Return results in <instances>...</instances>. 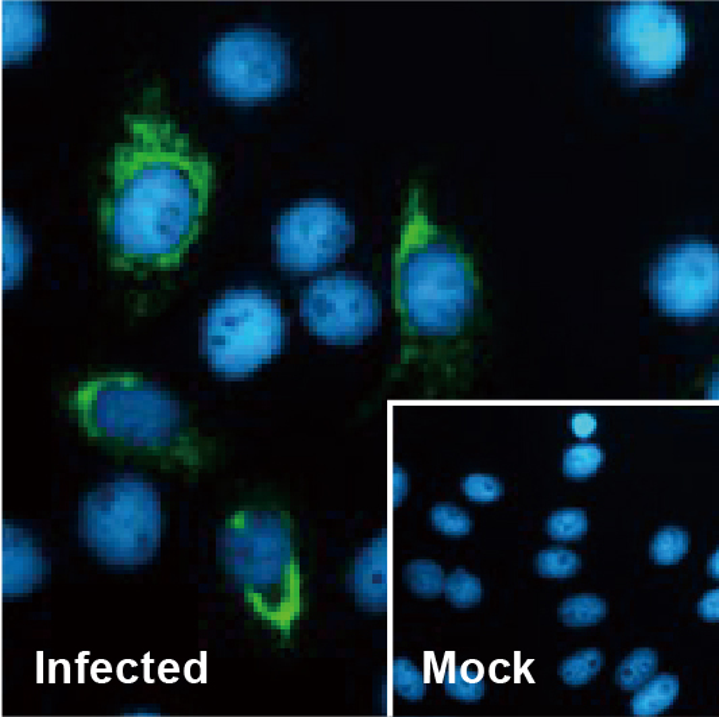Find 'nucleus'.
I'll list each match as a JSON object with an SVG mask.
<instances>
[{
	"label": "nucleus",
	"mask_w": 719,
	"mask_h": 717,
	"mask_svg": "<svg viewBox=\"0 0 719 717\" xmlns=\"http://www.w3.org/2000/svg\"><path fill=\"white\" fill-rule=\"evenodd\" d=\"M719 552H714L713 556L709 558V564H707V571H709L710 576L714 577V579H718L719 577Z\"/></svg>",
	"instance_id": "2f4dec72"
},
{
	"label": "nucleus",
	"mask_w": 719,
	"mask_h": 717,
	"mask_svg": "<svg viewBox=\"0 0 719 717\" xmlns=\"http://www.w3.org/2000/svg\"><path fill=\"white\" fill-rule=\"evenodd\" d=\"M288 319L258 289L231 290L214 302L203 324V351L212 370L242 378L280 354Z\"/></svg>",
	"instance_id": "423d86ee"
},
{
	"label": "nucleus",
	"mask_w": 719,
	"mask_h": 717,
	"mask_svg": "<svg viewBox=\"0 0 719 717\" xmlns=\"http://www.w3.org/2000/svg\"><path fill=\"white\" fill-rule=\"evenodd\" d=\"M610 46L626 71L643 80L671 75L686 54L679 15L659 2H632L610 15Z\"/></svg>",
	"instance_id": "6e6552de"
},
{
	"label": "nucleus",
	"mask_w": 719,
	"mask_h": 717,
	"mask_svg": "<svg viewBox=\"0 0 719 717\" xmlns=\"http://www.w3.org/2000/svg\"><path fill=\"white\" fill-rule=\"evenodd\" d=\"M606 615L605 600L594 595H579L566 599L559 607V618L572 627L595 625Z\"/></svg>",
	"instance_id": "a211bd4d"
},
{
	"label": "nucleus",
	"mask_w": 719,
	"mask_h": 717,
	"mask_svg": "<svg viewBox=\"0 0 719 717\" xmlns=\"http://www.w3.org/2000/svg\"><path fill=\"white\" fill-rule=\"evenodd\" d=\"M207 68L215 91L235 102L273 98L291 79L288 45L269 30L224 34L212 46Z\"/></svg>",
	"instance_id": "0eeeda50"
},
{
	"label": "nucleus",
	"mask_w": 719,
	"mask_h": 717,
	"mask_svg": "<svg viewBox=\"0 0 719 717\" xmlns=\"http://www.w3.org/2000/svg\"><path fill=\"white\" fill-rule=\"evenodd\" d=\"M605 459L602 449L595 444H578L564 452V474L574 479L595 474Z\"/></svg>",
	"instance_id": "412c9836"
},
{
	"label": "nucleus",
	"mask_w": 719,
	"mask_h": 717,
	"mask_svg": "<svg viewBox=\"0 0 719 717\" xmlns=\"http://www.w3.org/2000/svg\"><path fill=\"white\" fill-rule=\"evenodd\" d=\"M71 409L88 437L117 451L148 457L162 467L203 464L179 402L137 375L108 374L81 383Z\"/></svg>",
	"instance_id": "7ed1b4c3"
},
{
	"label": "nucleus",
	"mask_w": 719,
	"mask_h": 717,
	"mask_svg": "<svg viewBox=\"0 0 719 717\" xmlns=\"http://www.w3.org/2000/svg\"><path fill=\"white\" fill-rule=\"evenodd\" d=\"M473 263L429 222L420 195L411 191L400 244L394 254V302L405 356L424 340L460 335L473 316Z\"/></svg>",
	"instance_id": "f03ea898"
},
{
	"label": "nucleus",
	"mask_w": 719,
	"mask_h": 717,
	"mask_svg": "<svg viewBox=\"0 0 719 717\" xmlns=\"http://www.w3.org/2000/svg\"><path fill=\"white\" fill-rule=\"evenodd\" d=\"M48 558L36 537L14 523H3L2 594L6 598L32 594L44 583Z\"/></svg>",
	"instance_id": "f8f14e48"
},
{
	"label": "nucleus",
	"mask_w": 719,
	"mask_h": 717,
	"mask_svg": "<svg viewBox=\"0 0 719 717\" xmlns=\"http://www.w3.org/2000/svg\"><path fill=\"white\" fill-rule=\"evenodd\" d=\"M444 688L454 699L462 701H477L485 693V684L482 680H474L465 676L462 668L452 665L444 677Z\"/></svg>",
	"instance_id": "bb28decb"
},
{
	"label": "nucleus",
	"mask_w": 719,
	"mask_h": 717,
	"mask_svg": "<svg viewBox=\"0 0 719 717\" xmlns=\"http://www.w3.org/2000/svg\"><path fill=\"white\" fill-rule=\"evenodd\" d=\"M698 612L703 619L710 620V622H718L719 620V591L713 589V591L707 592L705 596L698 603Z\"/></svg>",
	"instance_id": "c756f323"
},
{
	"label": "nucleus",
	"mask_w": 719,
	"mask_h": 717,
	"mask_svg": "<svg viewBox=\"0 0 719 717\" xmlns=\"http://www.w3.org/2000/svg\"><path fill=\"white\" fill-rule=\"evenodd\" d=\"M447 599L456 607L466 608L482 599L481 581L470 575L466 569H455L444 581Z\"/></svg>",
	"instance_id": "4be33fe9"
},
{
	"label": "nucleus",
	"mask_w": 719,
	"mask_h": 717,
	"mask_svg": "<svg viewBox=\"0 0 719 717\" xmlns=\"http://www.w3.org/2000/svg\"><path fill=\"white\" fill-rule=\"evenodd\" d=\"M603 665L601 651L589 649L568 657L560 665L559 674L568 685H583L593 680Z\"/></svg>",
	"instance_id": "aec40b11"
},
{
	"label": "nucleus",
	"mask_w": 719,
	"mask_h": 717,
	"mask_svg": "<svg viewBox=\"0 0 719 717\" xmlns=\"http://www.w3.org/2000/svg\"><path fill=\"white\" fill-rule=\"evenodd\" d=\"M276 259L282 270H323L354 243L355 227L338 205L307 200L280 217L273 228Z\"/></svg>",
	"instance_id": "1a4fd4ad"
},
{
	"label": "nucleus",
	"mask_w": 719,
	"mask_h": 717,
	"mask_svg": "<svg viewBox=\"0 0 719 717\" xmlns=\"http://www.w3.org/2000/svg\"><path fill=\"white\" fill-rule=\"evenodd\" d=\"M394 688L409 701H419L427 692L423 673L408 658H397L393 665Z\"/></svg>",
	"instance_id": "b1692460"
},
{
	"label": "nucleus",
	"mask_w": 719,
	"mask_h": 717,
	"mask_svg": "<svg viewBox=\"0 0 719 717\" xmlns=\"http://www.w3.org/2000/svg\"><path fill=\"white\" fill-rule=\"evenodd\" d=\"M537 571L544 577H555V579H566L571 577L581 568V557L571 550L554 548L543 550L536 560Z\"/></svg>",
	"instance_id": "5701e85b"
},
{
	"label": "nucleus",
	"mask_w": 719,
	"mask_h": 717,
	"mask_svg": "<svg viewBox=\"0 0 719 717\" xmlns=\"http://www.w3.org/2000/svg\"><path fill=\"white\" fill-rule=\"evenodd\" d=\"M690 537L682 527L668 526L661 529L651 542V557L657 564H675L686 556Z\"/></svg>",
	"instance_id": "6ab92c4d"
},
{
	"label": "nucleus",
	"mask_w": 719,
	"mask_h": 717,
	"mask_svg": "<svg viewBox=\"0 0 719 717\" xmlns=\"http://www.w3.org/2000/svg\"><path fill=\"white\" fill-rule=\"evenodd\" d=\"M394 487H396V490H394V496H396L394 505L398 506L400 505L402 499H404L405 494H407V476H405L404 472H402L400 468H396Z\"/></svg>",
	"instance_id": "7c9ffc66"
},
{
	"label": "nucleus",
	"mask_w": 719,
	"mask_h": 717,
	"mask_svg": "<svg viewBox=\"0 0 719 717\" xmlns=\"http://www.w3.org/2000/svg\"><path fill=\"white\" fill-rule=\"evenodd\" d=\"M589 521L582 510L556 511L547 521V532L559 541L578 540L587 532Z\"/></svg>",
	"instance_id": "393cba45"
},
{
	"label": "nucleus",
	"mask_w": 719,
	"mask_h": 717,
	"mask_svg": "<svg viewBox=\"0 0 719 717\" xmlns=\"http://www.w3.org/2000/svg\"><path fill=\"white\" fill-rule=\"evenodd\" d=\"M130 141L115 147L112 186L99 203L108 261L146 275L177 269L207 216L214 168L187 135L153 116L126 118Z\"/></svg>",
	"instance_id": "f257e3e1"
},
{
	"label": "nucleus",
	"mask_w": 719,
	"mask_h": 717,
	"mask_svg": "<svg viewBox=\"0 0 719 717\" xmlns=\"http://www.w3.org/2000/svg\"><path fill=\"white\" fill-rule=\"evenodd\" d=\"M431 522L439 532L447 536H466L471 530L469 514L452 505H436L431 510Z\"/></svg>",
	"instance_id": "a878e982"
},
{
	"label": "nucleus",
	"mask_w": 719,
	"mask_h": 717,
	"mask_svg": "<svg viewBox=\"0 0 719 717\" xmlns=\"http://www.w3.org/2000/svg\"><path fill=\"white\" fill-rule=\"evenodd\" d=\"M3 61L19 60L42 40V15L33 3L3 2Z\"/></svg>",
	"instance_id": "4468645a"
},
{
	"label": "nucleus",
	"mask_w": 719,
	"mask_h": 717,
	"mask_svg": "<svg viewBox=\"0 0 719 717\" xmlns=\"http://www.w3.org/2000/svg\"><path fill=\"white\" fill-rule=\"evenodd\" d=\"M300 315L312 335L354 346L376 331L381 308L366 282L336 274L309 284L301 294Z\"/></svg>",
	"instance_id": "9d476101"
},
{
	"label": "nucleus",
	"mask_w": 719,
	"mask_h": 717,
	"mask_svg": "<svg viewBox=\"0 0 719 717\" xmlns=\"http://www.w3.org/2000/svg\"><path fill=\"white\" fill-rule=\"evenodd\" d=\"M218 560L254 614L291 633L301 611V576L295 527L276 510H239L216 536Z\"/></svg>",
	"instance_id": "20e7f679"
},
{
	"label": "nucleus",
	"mask_w": 719,
	"mask_h": 717,
	"mask_svg": "<svg viewBox=\"0 0 719 717\" xmlns=\"http://www.w3.org/2000/svg\"><path fill=\"white\" fill-rule=\"evenodd\" d=\"M571 429L575 436L587 439L597 430V417L591 413H575L571 417Z\"/></svg>",
	"instance_id": "c85d7f7f"
},
{
	"label": "nucleus",
	"mask_w": 719,
	"mask_h": 717,
	"mask_svg": "<svg viewBox=\"0 0 719 717\" xmlns=\"http://www.w3.org/2000/svg\"><path fill=\"white\" fill-rule=\"evenodd\" d=\"M350 591L359 607L370 612L388 610V533L382 530L359 552Z\"/></svg>",
	"instance_id": "ddd939ff"
},
{
	"label": "nucleus",
	"mask_w": 719,
	"mask_h": 717,
	"mask_svg": "<svg viewBox=\"0 0 719 717\" xmlns=\"http://www.w3.org/2000/svg\"><path fill=\"white\" fill-rule=\"evenodd\" d=\"M657 653L651 649H639L626 657L618 666L617 684L625 691H636L652 678L657 669Z\"/></svg>",
	"instance_id": "dca6fc26"
},
{
	"label": "nucleus",
	"mask_w": 719,
	"mask_h": 717,
	"mask_svg": "<svg viewBox=\"0 0 719 717\" xmlns=\"http://www.w3.org/2000/svg\"><path fill=\"white\" fill-rule=\"evenodd\" d=\"M679 696L678 677L660 674L652 678L632 701L635 716H656L670 708Z\"/></svg>",
	"instance_id": "2eb2a0df"
},
{
	"label": "nucleus",
	"mask_w": 719,
	"mask_h": 717,
	"mask_svg": "<svg viewBox=\"0 0 719 717\" xmlns=\"http://www.w3.org/2000/svg\"><path fill=\"white\" fill-rule=\"evenodd\" d=\"M77 527L85 548L104 564L152 563L162 540L160 494L145 479L119 476L81 499Z\"/></svg>",
	"instance_id": "39448f33"
},
{
	"label": "nucleus",
	"mask_w": 719,
	"mask_h": 717,
	"mask_svg": "<svg viewBox=\"0 0 719 717\" xmlns=\"http://www.w3.org/2000/svg\"><path fill=\"white\" fill-rule=\"evenodd\" d=\"M463 492L473 502H494L502 494L504 487L492 475L473 474L466 476L462 482Z\"/></svg>",
	"instance_id": "cd10ccee"
},
{
	"label": "nucleus",
	"mask_w": 719,
	"mask_h": 717,
	"mask_svg": "<svg viewBox=\"0 0 719 717\" xmlns=\"http://www.w3.org/2000/svg\"><path fill=\"white\" fill-rule=\"evenodd\" d=\"M649 292L667 315H709L719 297L718 251L711 244L687 243L661 255L649 275Z\"/></svg>",
	"instance_id": "9b49d317"
},
{
	"label": "nucleus",
	"mask_w": 719,
	"mask_h": 717,
	"mask_svg": "<svg viewBox=\"0 0 719 717\" xmlns=\"http://www.w3.org/2000/svg\"><path fill=\"white\" fill-rule=\"evenodd\" d=\"M404 581L413 594L434 598L444 589L443 569L434 561H412L404 568Z\"/></svg>",
	"instance_id": "f3484780"
}]
</instances>
